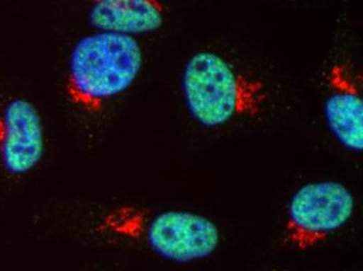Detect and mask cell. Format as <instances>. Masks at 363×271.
Listing matches in <instances>:
<instances>
[{
    "label": "cell",
    "mask_w": 363,
    "mask_h": 271,
    "mask_svg": "<svg viewBox=\"0 0 363 271\" xmlns=\"http://www.w3.org/2000/svg\"><path fill=\"white\" fill-rule=\"evenodd\" d=\"M143 65V54L134 37L99 32L77 42L70 57L68 98L87 111L132 86Z\"/></svg>",
    "instance_id": "cell-1"
},
{
    "label": "cell",
    "mask_w": 363,
    "mask_h": 271,
    "mask_svg": "<svg viewBox=\"0 0 363 271\" xmlns=\"http://www.w3.org/2000/svg\"><path fill=\"white\" fill-rule=\"evenodd\" d=\"M182 87L190 113L207 127L256 113L265 98L262 83L239 74L221 57L208 52L194 54L186 64Z\"/></svg>",
    "instance_id": "cell-2"
},
{
    "label": "cell",
    "mask_w": 363,
    "mask_h": 271,
    "mask_svg": "<svg viewBox=\"0 0 363 271\" xmlns=\"http://www.w3.org/2000/svg\"><path fill=\"white\" fill-rule=\"evenodd\" d=\"M354 198L336 182L311 183L298 189L289 209L287 240L306 250L326 239L351 218Z\"/></svg>",
    "instance_id": "cell-3"
},
{
    "label": "cell",
    "mask_w": 363,
    "mask_h": 271,
    "mask_svg": "<svg viewBox=\"0 0 363 271\" xmlns=\"http://www.w3.org/2000/svg\"><path fill=\"white\" fill-rule=\"evenodd\" d=\"M147 241L161 257L186 263L205 259L216 252L219 232L216 224L203 216L172 211L152 220Z\"/></svg>",
    "instance_id": "cell-4"
},
{
    "label": "cell",
    "mask_w": 363,
    "mask_h": 271,
    "mask_svg": "<svg viewBox=\"0 0 363 271\" xmlns=\"http://www.w3.org/2000/svg\"><path fill=\"white\" fill-rule=\"evenodd\" d=\"M0 155L4 168L24 175L41 160L44 151L41 117L26 99L11 101L0 120Z\"/></svg>",
    "instance_id": "cell-5"
},
{
    "label": "cell",
    "mask_w": 363,
    "mask_h": 271,
    "mask_svg": "<svg viewBox=\"0 0 363 271\" xmlns=\"http://www.w3.org/2000/svg\"><path fill=\"white\" fill-rule=\"evenodd\" d=\"M165 8L161 0H92L88 20L99 32L134 37L162 28Z\"/></svg>",
    "instance_id": "cell-6"
},
{
    "label": "cell",
    "mask_w": 363,
    "mask_h": 271,
    "mask_svg": "<svg viewBox=\"0 0 363 271\" xmlns=\"http://www.w3.org/2000/svg\"><path fill=\"white\" fill-rule=\"evenodd\" d=\"M330 96L325 112L332 133L351 151L363 149V101L351 74L336 66L330 76Z\"/></svg>",
    "instance_id": "cell-7"
}]
</instances>
